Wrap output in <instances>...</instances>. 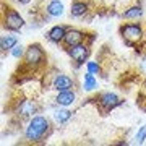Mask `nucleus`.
<instances>
[{
    "label": "nucleus",
    "mask_w": 146,
    "mask_h": 146,
    "mask_svg": "<svg viewBox=\"0 0 146 146\" xmlns=\"http://www.w3.org/2000/svg\"><path fill=\"white\" fill-rule=\"evenodd\" d=\"M98 101H99V106H102L106 110H112V109H115L117 106L122 104V101H120L119 96L115 93H110V91L102 93L99 98H98Z\"/></svg>",
    "instance_id": "obj_6"
},
{
    "label": "nucleus",
    "mask_w": 146,
    "mask_h": 146,
    "mask_svg": "<svg viewBox=\"0 0 146 146\" xmlns=\"http://www.w3.org/2000/svg\"><path fill=\"white\" fill-rule=\"evenodd\" d=\"M3 26L10 31H20L25 26V20L15 8H7L3 11Z\"/></svg>",
    "instance_id": "obj_3"
},
{
    "label": "nucleus",
    "mask_w": 146,
    "mask_h": 146,
    "mask_svg": "<svg viewBox=\"0 0 146 146\" xmlns=\"http://www.w3.org/2000/svg\"><path fill=\"white\" fill-rule=\"evenodd\" d=\"M96 88H98V80L94 78L93 73L86 72V75H84V78H83V89L89 93V91H94Z\"/></svg>",
    "instance_id": "obj_15"
},
{
    "label": "nucleus",
    "mask_w": 146,
    "mask_h": 146,
    "mask_svg": "<svg viewBox=\"0 0 146 146\" xmlns=\"http://www.w3.org/2000/svg\"><path fill=\"white\" fill-rule=\"evenodd\" d=\"M37 112V106L34 101H23L18 106V114H21L23 117H29V115Z\"/></svg>",
    "instance_id": "obj_11"
},
{
    "label": "nucleus",
    "mask_w": 146,
    "mask_h": 146,
    "mask_svg": "<svg viewBox=\"0 0 146 146\" xmlns=\"http://www.w3.org/2000/svg\"><path fill=\"white\" fill-rule=\"evenodd\" d=\"M141 16H143V8H141V5H133L123 13V18L125 20H136V18H141Z\"/></svg>",
    "instance_id": "obj_16"
},
{
    "label": "nucleus",
    "mask_w": 146,
    "mask_h": 146,
    "mask_svg": "<svg viewBox=\"0 0 146 146\" xmlns=\"http://www.w3.org/2000/svg\"><path fill=\"white\" fill-rule=\"evenodd\" d=\"M68 54H70V57H72V60H75V62L78 63V65H81V63L86 62V58H88L89 55V47L86 46V44H76V46H73L70 50H68Z\"/></svg>",
    "instance_id": "obj_5"
},
{
    "label": "nucleus",
    "mask_w": 146,
    "mask_h": 146,
    "mask_svg": "<svg viewBox=\"0 0 146 146\" xmlns=\"http://www.w3.org/2000/svg\"><path fill=\"white\" fill-rule=\"evenodd\" d=\"M49 120L46 117H42V115H36V117H33L29 120V123H28L26 130H25V136H26V140L29 141H39L44 138L47 131H49Z\"/></svg>",
    "instance_id": "obj_1"
},
{
    "label": "nucleus",
    "mask_w": 146,
    "mask_h": 146,
    "mask_svg": "<svg viewBox=\"0 0 146 146\" xmlns=\"http://www.w3.org/2000/svg\"><path fill=\"white\" fill-rule=\"evenodd\" d=\"M83 39H84V34L80 29H68L65 37H63V42L68 47H73V46H76V44H81Z\"/></svg>",
    "instance_id": "obj_8"
},
{
    "label": "nucleus",
    "mask_w": 146,
    "mask_h": 146,
    "mask_svg": "<svg viewBox=\"0 0 146 146\" xmlns=\"http://www.w3.org/2000/svg\"><path fill=\"white\" fill-rule=\"evenodd\" d=\"M76 99V94L73 93V89H67V91H58L57 98H55V102L58 106H63V107H67V106H72Z\"/></svg>",
    "instance_id": "obj_9"
},
{
    "label": "nucleus",
    "mask_w": 146,
    "mask_h": 146,
    "mask_svg": "<svg viewBox=\"0 0 146 146\" xmlns=\"http://www.w3.org/2000/svg\"><path fill=\"white\" fill-rule=\"evenodd\" d=\"M86 11H88V3L80 2V0H76V2H73V3H72V8H70V13H72V16H75V18H80V16H84V15H86Z\"/></svg>",
    "instance_id": "obj_13"
},
{
    "label": "nucleus",
    "mask_w": 146,
    "mask_h": 146,
    "mask_svg": "<svg viewBox=\"0 0 146 146\" xmlns=\"http://www.w3.org/2000/svg\"><path fill=\"white\" fill-rule=\"evenodd\" d=\"M16 42H18L16 34H5L0 39V47H2V50H11L16 46Z\"/></svg>",
    "instance_id": "obj_14"
},
{
    "label": "nucleus",
    "mask_w": 146,
    "mask_h": 146,
    "mask_svg": "<svg viewBox=\"0 0 146 146\" xmlns=\"http://www.w3.org/2000/svg\"><path fill=\"white\" fill-rule=\"evenodd\" d=\"M54 89H57V91H67V89H73L75 83H73V80L67 75H57L55 78H54V83H52Z\"/></svg>",
    "instance_id": "obj_7"
},
{
    "label": "nucleus",
    "mask_w": 146,
    "mask_h": 146,
    "mask_svg": "<svg viewBox=\"0 0 146 146\" xmlns=\"http://www.w3.org/2000/svg\"><path fill=\"white\" fill-rule=\"evenodd\" d=\"M54 119L57 123H67L68 120L72 119V112L67 109H58L54 112Z\"/></svg>",
    "instance_id": "obj_17"
},
{
    "label": "nucleus",
    "mask_w": 146,
    "mask_h": 146,
    "mask_svg": "<svg viewBox=\"0 0 146 146\" xmlns=\"http://www.w3.org/2000/svg\"><path fill=\"white\" fill-rule=\"evenodd\" d=\"M86 70L89 73H93V75H98L101 72V67L98 62H86Z\"/></svg>",
    "instance_id": "obj_18"
},
{
    "label": "nucleus",
    "mask_w": 146,
    "mask_h": 146,
    "mask_svg": "<svg viewBox=\"0 0 146 146\" xmlns=\"http://www.w3.org/2000/svg\"><path fill=\"white\" fill-rule=\"evenodd\" d=\"M18 2H20V3H29L31 0H18Z\"/></svg>",
    "instance_id": "obj_21"
},
{
    "label": "nucleus",
    "mask_w": 146,
    "mask_h": 146,
    "mask_svg": "<svg viewBox=\"0 0 146 146\" xmlns=\"http://www.w3.org/2000/svg\"><path fill=\"white\" fill-rule=\"evenodd\" d=\"M136 143H143V141L146 140V125H143L140 128V130L136 131V136H135Z\"/></svg>",
    "instance_id": "obj_20"
},
{
    "label": "nucleus",
    "mask_w": 146,
    "mask_h": 146,
    "mask_svg": "<svg viewBox=\"0 0 146 146\" xmlns=\"http://www.w3.org/2000/svg\"><path fill=\"white\" fill-rule=\"evenodd\" d=\"M120 34L127 41V44L131 46L133 42H138L143 37V28L138 23H127L123 26H120Z\"/></svg>",
    "instance_id": "obj_2"
},
{
    "label": "nucleus",
    "mask_w": 146,
    "mask_h": 146,
    "mask_svg": "<svg viewBox=\"0 0 146 146\" xmlns=\"http://www.w3.org/2000/svg\"><path fill=\"white\" fill-rule=\"evenodd\" d=\"M63 3L60 0H50L46 7V11L49 16H52V18H58V16L63 15Z\"/></svg>",
    "instance_id": "obj_10"
},
{
    "label": "nucleus",
    "mask_w": 146,
    "mask_h": 146,
    "mask_svg": "<svg viewBox=\"0 0 146 146\" xmlns=\"http://www.w3.org/2000/svg\"><path fill=\"white\" fill-rule=\"evenodd\" d=\"M25 54H26V50H25V47L21 46V44H20V46L16 44V46L13 47V49H11V55H13L15 58H20V57H23Z\"/></svg>",
    "instance_id": "obj_19"
},
{
    "label": "nucleus",
    "mask_w": 146,
    "mask_h": 146,
    "mask_svg": "<svg viewBox=\"0 0 146 146\" xmlns=\"http://www.w3.org/2000/svg\"><path fill=\"white\" fill-rule=\"evenodd\" d=\"M44 60V50H42L41 46L37 44H33L26 49V54H25V62L26 65H39V63Z\"/></svg>",
    "instance_id": "obj_4"
},
{
    "label": "nucleus",
    "mask_w": 146,
    "mask_h": 146,
    "mask_svg": "<svg viewBox=\"0 0 146 146\" xmlns=\"http://www.w3.org/2000/svg\"><path fill=\"white\" fill-rule=\"evenodd\" d=\"M65 34H67V28L65 26H58L57 25V26L50 28V31L47 33V37H49L52 42H60V41H63Z\"/></svg>",
    "instance_id": "obj_12"
}]
</instances>
